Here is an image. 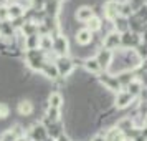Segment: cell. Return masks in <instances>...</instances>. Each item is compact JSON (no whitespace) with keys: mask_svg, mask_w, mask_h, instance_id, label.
<instances>
[{"mask_svg":"<svg viewBox=\"0 0 147 141\" xmlns=\"http://www.w3.org/2000/svg\"><path fill=\"white\" fill-rule=\"evenodd\" d=\"M55 67H56V70H58V75H60V76H68V75L73 72L74 63H73V60L68 58V57H58Z\"/></svg>","mask_w":147,"mask_h":141,"instance_id":"6da1fadb","label":"cell"},{"mask_svg":"<svg viewBox=\"0 0 147 141\" xmlns=\"http://www.w3.org/2000/svg\"><path fill=\"white\" fill-rule=\"evenodd\" d=\"M94 60L98 61V65H99L101 70H102V68L107 70L109 65H111V61H113V52H111V50H106V48H101L98 57H96Z\"/></svg>","mask_w":147,"mask_h":141,"instance_id":"7a4b0ae2","label":"cell"},{"mask_svg":"<svg viewBox=\"0 0 147 141\" xmlns=\"http://www.w3.org/2000/svg\"><path fill=\"white\" fill-rule=\"evenodd\" d=\"M139 42H140V35L134 33V32H131V30L121 35V45L126 47V48L127 47H137Z\"/></svg>","mask_w":147,"mask_h":141,"instance_id":"3957f363","label":"cell"},{"mask_svg":"<svg viewBox=\"0 0 147 141\" xmlns=\"http://www.w3.org/2000/svg\"><path fill=\"white\" fill-rule=\"evenodd\" d=\"M104 15L107 20H114L116 17H119V3L116 0H107L104 3Z\"/></svg>","mask_w":147,"mask_h":141,"instance_id":"277c9868","label":"cell"},{"mask_svg":"<svg viewBox=\"0 0 147 141\" xmlns=\"http://www.w3.org/2000/svg\"><path fill=\"white\" fill-rule=\"evenodd\" d=\"M56 52V53L60 55V57H66V52H68V40L63 37V35H58V37H55L53 40V47H51Z\"/></svg>","mask_w":147,"mask_h":141,"instance_id":"5b68a950","label":"cell"},{"mask_svg":"<svg viewBox=\"0 0 147 141\" xmlns=\"http://www.w3.org/2000/svg\"><path fill=\"white\" fill-rule=\"evenodd\" d=\"M99 80L106 85L107 90H111V91H116V93H119V91H122L121 90V85L117 83V80H116V76H111V75H102V76H99Z\"/></svg>","mask_w":147,"mask_h":141,"instance_id":"8992f818","label":"cell"},{"mask_svg":"<svg viewBox=\"0 0 147 141\" xmlns=\"http://www.w3.org/2000/svg\"><path fill=\"white\" fill-rule=\"evenodd\" d=\"M121 45V35L117 32H113V33H109L104 38V48L106 50H113V48H117Z\"/></svg>","mask_w":147,"mask_h":141,"instance_id":"52a82bcc","label":"cell"},{"mask_svg":"<svg viewBox=\"0 0 147 141\" xmlns=\"http://www.w3.org/2000/svg\"><path fill=\"white\" fill-rule=\"evenodd\" d=\"M76 20H80V22H84L86 23L91 17H94V12H93V8L91 7H88V5H83V7H80L78 10H76Z\"/></svg>","mask_w":147,"mask_h":141,"instance_id":"ba28073f","label":"cell"},{"mask_svg":"<svg viewBox=\"0 0 147 141\" xmlns=\"http://www.w3.org/2000/svg\"><path fill=\"white\" fill-rule=\"evenodd\" d=\"M32 140L33 141H45L48 138V133H47V128L43 126V125H35L33 129H32Z\"/></svg>","mask_w":147,"mask_h":141,"instance_id":"9c48e42d","label":"cell"},{"mask_svg":"<svg viewBox=\"0 0 147 141\" xmlns=\"http://www.w3.org/2000/svg\"><path fill=\"white\" fill-rule=\"evenodd\" d=\"M132 98H134V96H131L127 91H119V93L116 95V100H114V103H116V106H117V108H126V106H129V105H131Z\"/></svg>","mask_w":147,"mask_h":141,"instance_id":"30bf717a","label":"cell"},{"mask_svg":"<svg viewBox=\"0 0 147 141\" xmlns=\"http://www.w3.org/2000/svg\"><path fill=\"white\" fill-rule=\"evenodd\" d=\"M35 111V106H33V103L30 100H22L20 103H18V113L22 114V116H32Z\"/></svg>","mask_w":147,"mask_h":141,"instance_id":"8fae6325","label":"cell"},{"mask_svg":"<svg viewBox=\"0 0 147 141\" xmlns=\"http://www.w3.org/2000/svg\"><path fill=\"white\" fill-rule=\"evenodd\" d=\"M76 42L80 43V45H89L91 42H93V33L89 32V30H86V28H83V30H78L76 32Z\"/></svg>","mask_w":147,"mask_h":141,"instance_id":"7c38bea8","label":"cell"},{"mask_svg":"<svg viewBox=\"0 0 147 141\" xmlns=\"http://www.w3.org/2000/svg\"><path fill=\"white\" fill-rule=\"evenodd\" d=\"M41 73L45 75L47 78H50V80H56L60 75H58V70H56V67H55V63H43V67H41Z\"/></svg>","mask_w":147,"mask_h":141,"instance_id":"4fadbf2b","label":"cell"},{"mask_svg":"<svg viewBox=\"0 0 147 141\" xmlns=\"http://www.w3.org/2000/svg\"><path fill=\"white\" fill-rule=\"evenodd\" d=\"M114 27L117 30V33H126V32H129V22L124 17H116L114 18Z\"/></svg>","mask_w":147,"mask_h":141,"instance_id":"5bb4252c","label":"cell"},{"mask_svg":"<svg viewBox=\"0 0 147 141\" xmlns=\"http://www.w3.org/2000/svg\"><path fill=\"white\" fill-rule=\"evenodd\" d=\"M48 101H50V108H58L60 110L61 105H63V95L58 93V91H53L48 96Z\"/></svg>","mask_w":147,"mask_h":141,"instance_id":"9a60e30c","label":"cell"},{"mask_svg":"<svg viewBox=\"0 0 147 141\" xmlns=\"http://www.w3.org/2000/svg\"><path fill=\"white\" fill-rule=\"evenodd\" d=\"M7 12H8V17H12L13 20H17V18H22V17H23V7H22V5H18V3H13V5L7 7Z\"/></svg>","mask_w":147,"mask_h":141,"instance_id":"2e32d148","label":"cell"},{"mask_svg":"<svg viewBox=\"0 0 147 141\" xmlns=\"http://www.w3.org/2000/svg\"><path fill=\"white\" fill-rule=\"evenodd\" d=\"M38 43H40V35L25 37V47H27L28 50H36V48H38Z\"/></svg>","mask_w":147,"mask_h":141,"instance_id":"e0dca14e","label":"cell"},{"mask_svg":"<svg viewBox=\"0 0 147 141\" xmlns=\"http://www.w3.org/2000/svg\"><path fill=\"white\" fill-rule=\"evenodd\" d=\"M86 25H88L86 30H89L91 33H93V32H98V30H101V27H102V25H101V20L98 18V17H91V18L86 22Z\"/></svg>","mask_w":147,"mask_h":141,"instance_id":"ac0fdd59","label":"cell"},{"mask_svg":"<svg viewBox=\"0 0 147 141\" xmlns=\"http://www.w3.org/2000/svg\"><path fill=\"white\" fill-rule=\"evenodd\" d=\"M84 68H86L89 73H99L101 72L99 65H98V61L94 60V58H88V60L84 61Z\"/></svg>","mask_w":147,"mask_h":141,"instance_id":"d6986e66","label":"cell"},{"mask_svg":"<svg viewBox=\"0 0 147 141\" xmlns=\"http://www.w3.org/2000/svg\"><path fill=\"white\" fill-rule=\"evenodd\" d=\"M47 118L51 121V123H58V121H60V110H58V108H48Z\"/></svg>","mask_w":147,"mask_h":141,"instance_id":"ffe728a7","label":"cell"},{"mask_svg":"<svg viewBox=\"0 0 147 141\" xmlns=\"http://www.w3.org/2000/svg\"><path fill=\"white\" fill-rule=\"evenodd\" d=\"M10 114V106L7 103H0V120H5Z\"/></svg>","mask_w":147,"mask_h":141,"instance_id":"44dd1931","label":"cell"},{"mask_svg":"<svg viewBox=\"0 0 147 141\" xmlns=\"http://www.w3.org/2000/svg\"><path fill=\"white\" fill-rule=\"evenodd\" d=\"M8 18V12H7V7L0 5V22H5Z\"/></svg>","mask_w":147,"mask_h":141,"instance_id":"7402d4cb","label":"cell"},{"mask_svg":"<svg viewBox=\"0 0 147 141\" xmlns=\"http://www.w3.org/2000/svg\"><path fill=\"white\" fill-rule=\"evenodd\" d=\"M134 141H146V129H144V131H140V133L134 138Z\"/></svg>","mask_w":147,"mask_h":141,"instance_id":"603a6c76","label":"cell"},{"mask_svg":"<svg viewBox=\"0 0 147 141\" xmlns=\"http://www.w3.org/2000/svg\"><path fill=\"white\" fill-rule=\"evenodd\" d=\"M55 141H71V140H69V136H66V134H60Z\"/></svg>","mask_w":147,"mask_h":141,"instance_id":"cb8c5ba5","label":"cell"},{"mask_svg":"<svg viewBox=\"0 0 147 141\" xmlns=\"http://www.w3.org/2000/svg\"><path fill=\"white\" fill-rule=\"evenodd\" d=\"M93 141H104V136H102V134H98V136H96Z\"/></svg>","mask_w":147,"mask_h":141,"instance_id":"d4e9b609","label":"cell"},{"mask_svg":"<svg viewBox=\"0 0 147 141\" xmlns=\"http://www.w3.org/2000/svg\"><path fill=\"white\" fill-rule=\"evenodd\" d=\"M0 141H7V140H2V138H0Z\"/></svg>","mask_w":147,"mask_h":141,"instance_id":"484cf974","label":"cell"}]
</instances>
